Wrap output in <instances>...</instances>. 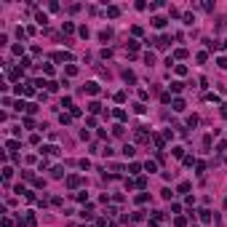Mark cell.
Segmentation results:
<instances>
[{
	"mask_svg": "<svg viewBox=\"0 0 227 227\" xmlns=\"http://www.w3.org/2000/svg\"><path fill=\"white\" fill-rule=\"evenodd\" d=\"M53 59H56V61H67V59H72V56H70L67 51H56V53H53Z\"/></svg>",
	"mask_w": 227,
	"mask_h": 227,
	"instance_id": "1",
	"label": "cell"
},
{
	"mask_svg": "<svg viewBox=\"0 0 227 227\" xmlns=\"http://www.w3.org/2000/svg\"><path fill=\"white\" fill-rule=\"evenodd\" d=\"M86 91L88 93H99V83H93V80H91V83H86Z\"/></svg>",
	"mask_w": 227,
	"mask_h": 227,
	"instance_id": "2",
	"label": "cell"
},
{
	"mask_svg": "<svg viewBox=\"0 0 227 227\" xmlns=\"http://www.w3.org/2000/svg\"><path fill=\"white\" fill-rule=\"evenodd\" d=\"M171 107L176 110V112H182V110H184V102H182V99H174V102H171Z\"/></svg>",
	"mask_w": 227,
	"mask_h": 227,
	"instance_id": "3",
	"label": "cell"
},
{
	"mask_svg": "<svg viewBox=\"0 0 227 227\" xmlns=\"http://www.w3.org/2000/svg\"><path fill=\"white\" fill-rule=\"evenodd\" d=\"M182 88H184V83H182V80H174V83H171V91H176V93H179Z\"/></svg>",
	"mask_w": 227,
	"mask_h": 227,
	"instance_id": "4",
	"label": "cell"
},
{
	"mask_svg": "<svg viewBox=\"0 0 227 227\" xmlns=\"http://www.w3.org/2000/svg\"><path fill=\"white\" fill-rule=\"evenodd\" d=\"M152 24L160 30V27H166V19H163V16H155V19H152Z\"/></svg>",
	"mask_w": 227,
	"mask_h": 227,
	"instance_id": "5",
	"label": "cell"
},
{
	"mask_svg": "<svg viewBox=\"0 0 227 227\" xmlns=\"http://www.w3.org/2000/svg\"><path fill=\"white\" fill-rule=\"evenodd\" d=\"M123 78H126V80H128V83H134V80H136V75H134V72H131V70H126V72H123Z\"/></svg>",
	"mask_w": 227,
	"mask_h": 227,
	"instance_id": "6",
	"label": "cell"
},
{
	"mask_svg": "<svg viewBox=\"0 0 227 227\" xmlns=\"http://www.w3.org/2000/svg\"><path fill=\"white\" fill-rule=\"evenodd\" d=\"M198 214H200V219H203V222L211 219V211H206V208H203V211H198Z\"/></svg>",
	"mask_w": 227,
	"mask_h": 227,
	"instance_id": "7",
	"label": "cell"
},
{
	"mask_svg": "<svg viewBox=\"0 0 227 227\" xmlns=\"http://www.w3.org/2000/svg\"><path fill=\"white\" fill-rule=\"evenodd\" d=\"M118 13H120V11H118V8H115V6H110V8H107V16H112V19H115V16H118Z\"/></svg>",
	"mask_w": 227,
	"mask_h": 227,
	"instance_id": "8",
	"label": "cell"
},
{
	"mask_svg": "<svg viewBox=\"0 0 227 227\" xmlns=\"http://www.w3.org/2000/svg\"><path fill=\"white\" fill-rule=\"evenodd\" d=\"M123 155H126V158H131V155H134V147L126 144V147H123Z\"/></svg>",
	"mask_w": 227,
	"mask_h": 227,
	"instance_id": "9",
	"label": "cell"
},
{
	"mask_svg": "<svg viewBox=\"0 0 227 227\" xmlns=\"http://www.w3.org/2000/svg\"><path fill=\"white\" fill-rule=\"evenodd\" d=\"M67 184H70V187H78L80 179H78V176H70V179H67Z\"/></svg>",
	"mask_w": 227,
	"mask_h": 227,
	"instance_id": "10",
	"label": "cell"
},
{
	"mask_svg": "<svg viewBox=\"0 0 227 227\" xmlns=\"http://www.w3.org/2000/svg\"><path fill=\"white\" fill-rule=\"evenodd\" d=\"M88 110H91V112H99L102 107H99V102H91V104H88Z\"/></svg>",
	"mask_w": 227,
	"mask_h": 227,
	"instance_id": "11",
	"label": "cell"
},
{
	"mask_svg": "<svg viewBox=\"0 0 227 227\" xmlns=\"http://www.w3.org/2000/svg\"><path fill=\"white\" fill-rule=\"evenodd\" d=\"M35 19H38V24H46V21H48V16H46V13H38Z\"/></svg>",
	"mask_w": 227,
	"mask_h": 227,
	"instance_id": "12",
	"label": "cell"
},
{
	"mask_svg": "<svg viewBox=\"0 0 227 227\" xmlns=\"http://www.w3.org/2000/svg\"><path fill=\"white\" fill-rule=\"evenodd\" d=\"M61 30H64V32H72L75 24H72V21H64V27H61Z\"/></svg>",
	"mask_w": 227,
	"mask_h": 227,
	"instance_id": "13",
	"label": "cell"
},
{
	"mask_svg": "<svg viewBox=\"0 0 227 227\" xmlns=\"http://www.w3.org/2000/svg\"><path fill=\"white\" fill-rule=\"evenodd\" d=\"M174 56H176V59H184L187 51H184V48H176V53H174Z\"/></svg>",
	"mask_w": 227,
	"mask_h": 227,
	"instance_id": "14",
	"label": "cell"
},
{
	"mask_svg": "<svg viewBox=\"0 0 227 227\" xmlns=\"http://www.w3.org/2000/svg\"><path fill=\"white\" fill-rule=\"evenodd\" d=\"M110 35H112L110 30H102V32H99V38H102V40H110Z\"/></svg>",
	"mask_w": 227,
	"mask_h": 227,
	"instance_id": "15",
	"label": "cell"
},
{
	"mask_svg": "<svg viewBox=\"0 0 227 227\" xmlns=\"http://www.w3.org/2000/svg\"><path fill=\"white\" fill-rule=\"evenodd\" d=\"M216 64H219V67H222V70H227V59H225V56H222V59H219V61H216Z\"/></svg>",
	"mask_w": 227,
	"mask_h": 227,
	"instance_id": "16",
	"label": "cell"
},
{
	"mask_svg": "<svg viewBox=\"0 0 227 227\" xmlns=\"http://www.w3.org/2000/svg\"><path fill=\"white\" fill-rule=\"evenodd\" d=\"M222 118H227V104H222Z\"/></svg>",
	"mask_w": 227,
	"mask_h": 227,
	"instance_id": "17",
	"label": "cell"
}]
</instances>
